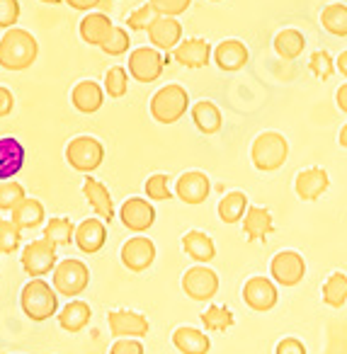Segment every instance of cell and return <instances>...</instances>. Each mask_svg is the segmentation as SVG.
<instances>
[{"instance_id":"5b68a950","label":"cell","mask_w":347,"mask_h":354,"mask_svg":"<svg viewBox=\"0 0 347 354\" xmlns=\"http://www.w3.org/2000/svg\"><path fill=\"white\" fill-rule=\"evenodd\" d=\"M51 284L59 291V296L66 299H75L80 296L90 284V270L85 262L73 260V257H66L56 265V270L51 272Z\"/></svg>"},{"instance_id":"44dd1931","label":"cell","mask_w":347,"mask_h":354,"mask_svg":"<svg viewBox=\"0 0 347 354\" xmlns=\"http://www.w3.org/2000/svg\"><path fill=\"white\" fill-rule=\"evenodd\" d=\"M328 185H330V180H328V172L323 167H308V170L296 175L294 189H296L299 199H303V202H316L328 189Z\"/></svg>"},{"instance_id":"8992f818","label":"cell","mask_w":347,"mask_h":354,"mask_svg":"<svg viewBox=\"0 0 347 354\" xmlns=\"http://www.w3.org/2000/svg\"><path fill=\"white\" fill-rule=\"evenodd\" d=\"M103 160H105V148L95 136H75L66 146V162L73 170L85 172V175L98 170L103 165Z\"/></svg>"},{"instance_id":"2e32d148","label":"cell","mask_w":347,"mask_h":354,"mask_svg":"<svg viewBox=\"0 0 347 354\" xmlns=\"http://www.w3.org/2000/svg\"><path fill=\"white\" fill-rule=\"evenodd\" d=\"M107 241V226H105L103 218H85L75 226V245L78 250L95 255L105 248Z\"/></svg>"},{"instance_id":"bcb514c9","label":"cell","mask_w":347,"mask_h":354,"mask_svg":"<svg viewBox=\"0 0 347 354\" xmlns=\"http://www.w3.org/2000/svg\"><path fill=\"white\" fill-rule=\"evenodd\" d=\"M109 354H143V344L136 337H119L109 347Z\"/></svg>"},{"instance_id":"ac0fdd59","label":"cell","mask_w":347,"mask_h":354,"mask_svg":"<svg viewBox=\"0 0 347 354\" xmlns=\"http://www.w3.org/2000/svg\"><path fill=\"white\" fill-rule=\"evenodd\" d=\"M148 39L156 49L161 51H170L177 49L182 41V25L175 17H158L151 27H148Z\"/></svg>"},{"instance_id":"681fc988","label":"cell","mask_w":347,"mask_h":354,"mask_svg":"<svg viewBox=\"0 0 347 354\" xmlns=\"http://www.w3.org/2000/svg\"><path fill=\"white\" fill-rule=\"evenodd\" d=\"M66 6H71L73 10H80V12H88L93 10V8H98L103 0H64Z\"/></svg>"},{"instance_id":"603a6c76","label":"cell","mask_w":347,"mask_h":354,"mask_svg":"<svg viewBox=\"0 0 347 354\" xmlns=\"http://www.w3.org/2000/svg\"><path fill=\"white\" fill-rule=\"evenodd\" d=\"M71 102L78 112L83 114H95L105 102V90L100 88V83L95 80H80L71 90Z\"/></svg>"},{"instance_id":"f5cc1de1","label":"cell","mask_w":347,"mask_h":354,"mask_svg":"<svg viewBox=\"0 0 347 354\" xmlns=\"http://www.w3.org/2000/svg\"><path fill=\"white\" fill-rule=\"evenodd\" d=\"M340 146L347 148V124L342 127V131H340Z\"/></svg>"},{"instance_id":"4316f807","label":"cell","mask_w":347,"mask_h":354,"mask_svg":"<svg viewBox=\"0 0 347 354\" xmlns=\"http://www.w3.org/2000/svg\"><path fill=\"white\" fill-rule=\"evenodd\" d=\"M90 318H93V310L85 301H71L59 310V325L66 333H80L90 323Z\"/></svg>"},{"instance_id":"836d02e7","label":"cell","mask_w":347,"mask_h":354,"mask_svg":"<svg viewBox=\"0 0 347 354\" xmlns=\"http://www.w3.org/2000/svg\"><path fill=\"white\" fill-rule=\"evenodd\" d=\"M323 301L330 308H342L347 304V277L342 272L328 277V281L323 284Z\"/></svg>"},{"instance_id":"277c9868","label":"cell","mask_w":347,"mask_h":354,"mask_svg":"<svg viewBox=\"0 0 347 354\" xmlns=\"http://www.w3.org/2000/svg\"><path fill=\"white\" fill-rule=\"evenodd\" d=\"M289 156V143L282 133L277 131H265L260 133L253 141L250 148V158H253V165L263 172H272L287 162Z\"/></svg>"},{"instance_id":"9f6ffc18","label":"cell","mask_w":347,"mask_h":354,"mask_svg":"<svg viewBox=\"0 0 347 354\" xmlns=\"http://www.w3.org/2000/svg\"><path fill=\"white\" fill-rule=\"evenodd\" d=\"M0 221H3V218H0Z\"/></svg>"},{"instance_id":"1f68e13d","label":"cell","mask_w":347,"mask_h":354,"mask_svg":"<svg viewBox=\"0 0 347 354\" xmlns=\"http://www.w3.org/2000/svg\"><path fill=\"white\" fill-rule=\"evenodd\" d=\"M46 241H51L56 248L59 245H71V241H75V226L71 218L66 216H54L46 221L44 226V236Z\"/></svg>"},{"instance_id":"db71d44e","label":"cell","mask_w":347,"mask_h":354,"mask_svg":"<svg viewBox=\"0 0 347 354\" xmlns=\"http://www.w3.org/2000/svg\"><path fill=\"white\" fill-rule=\"evenodd\" d=\"M42 3H46V6H59V3H64V0H42Z\"/></svg>"},{"instance_id":"484cf974","label":"cell","mask_w":347,"mask_h":354,"mask_svg":"<svg viewBox=\"0 0 347 354\" xmlns=\"http://www.w3.org/2000/svg\"><path fill=\"white\" fill-rule=\"evenodd\" d=\"M182 250L195 262H199V265H206V262H211L216 257L214 241L202 231H187L185 236H182Z\"/></svg>"},{"instance_id":"9c48e42d","label":"cell","mask_w":347,"mask_h":354,"mask_svg":"<svg viewBox=\"0 0 347 354\" xmlns=\"http://www.w3.org/2000/svg\"><path fill=\"white\" fill-rule=\"evenodd\" d=\"M182 291L190 296L192 301H211L219 291V277L214 270L204 265L190 267L182 274Z\"/></svg>"},{"instance_id":"e575fe53","label":"cell","mask_w":347,"mask_h":354,"mask_svg":"<svg viewBox=\"0 0 347 354\" xmlns=\"http://www.w3.org/2000/svg\"><path fill=\"white\" fill-rule=\"evenodd\" d=\"M321 25L326 27L330 35L347 37V6H342V3H332V6L323 8Z\"/></svg>"},{"instance_id":"f907efd6","label":"cell","mask_w":347,"mask_h":354,"mask_svg":"<svg viewBox=\"0 0 347 354\" xmlns=\"http://www.w3.org/2000/svg\"><path fill=\"white\" fill-rule=\"evenodd\" d=\"M335 100H337V107H340L342 112L347 114V83H345V85H340V90H337Z\"/></svg>"},{"instance_id":"ab89813d","label":"cell","mask_w":347,"mask_h":354,"mask_svg":"<svg viewBox=\"0 0 347 354\" xmlns=\"http://www.w3.org/2000/svg\"><path fill=\"white\" fill-rule=\"evenodd\" d=\"M143 189H146L148 199H153V202H168V199L172 197L170 180H168V175H163V172L148 177L146 185H143Z\"/></svg>"},{"instance_id":"f1b7e54d","label":"cell","mask_w":347,"mask_h":354,"mask_svg":"<svg viewBox=\"0 0 347 354\" xmlns=\"http://www.w3.org/2000/svg\"><path fill=\"white\" fill-rule=\"evenodd\" d=\"M192 122H195V127L199 129L202 133H216L221 129V124H224V119H221V112L214 102L199 100V102L192 107Z\"/></svg>"},{"instance_id":"d6986e66","label":"cell","mask_w":347,"mask_h":354,"mask_svg":"<svg viewBox=\"0 0 347 354\" xmlns=\"http://www.w3.org/2000/svg\"><path fill=\"white\" fill-rule=\"evenodd\" d=\"M211 46L206 39H199V37H192V39L180 41V46L175 49V61L185 68H204L211 61Z\"/></svg>"},{"instance_id":"ee69618b","label":"cell","mask_w":347,"mask_h":354,"mask_svg":"<svg viewBox=\"0 0 347 354\" xmlns=\"http://www.w3.org/2000/svg\"><path fill=\"white\" fill-rule=\"evenodd\" d=\"M20 0H0V30H12L20 20Z\"/></svg>"},{"instance_id":"8d00e7d4","label":"cell","mask_w":347,"mask_h":354,"mask_svg":"<svg viewBox=\"0 0 347 354\" xmlns=\"http://www.w3.org/2000/svg\"><path fill=\"white\" fill-rule=\"evenodd\" d=\"M22 199H27V194L20 183L0 180V212H15Z\"/></svg>"},{"instance_id":"d4e9b609","label":"cell","mask_w":347,"mask_h":354,"mask_svg":"<svg viewBox=\"0 0 347 354\" xmlns=\"http://www.w3.org/2000/svg\"><path fill=\"white\" fill-rule=\"evenodd\" d=\"M172 344L182 354H209L211 349V339L206 337V333L197 328H187V325L172 333Z\"/></svg>"},{"instance_id":"7a4b0ae2","label":"cell","mask_w":347,"mask_h":354,"mask_svg":"<svg viewBox=\"0 0 347 354\" xmlns=\"http://www.w3.org/2000/svg\"><path fill=\"white\" fill-rule=\"evenodd\" d=\"M20 306L27 318L35 320V323L49 320V318H54L56 310H59V291L51 289L49 281H44L42 277L39 279H30L22 286Z\"/></svg>"},{"instance_id":"60d3db41","label":"cell","mask_w":347,"mask_h":354,"mask_svg":"<svg viewBox=\"0 0 347 354\" xmlns=\"http://www.w3.org/2000/svg\"><path fill=\"white\" fill-rule=\"evenodd\" d=\"M158 17L161 15L153 10L151 3H146V6H141L139 10H134L132 15L127 17V25H129V30H134V32H148V27H151Z\"/></svg>"},{"instance_id":"7c38bea8","label":"cell","mask_w":347,"mask_h":354,"mask_svg":"<svg viewBox=\"0 0 347 354\" xmlns=\"http://www.w3.org/2000/svg\"><path fill=\"white\" fill-rule=\"evenodd\" d=\"M119 257H122V265L127 267V270L143 272L156 260V245H153V241H148V238H143V236L129 238L122 245Z\"/></svg>"},{"instance_id":"c3c4849f","label":"cell","mask_w":347,"mask_h":354,"mask_svg":"<svg viewBox=\"0 0 347 354\" xmlns=\"http://www.w3.org/2000/svg\"><path fill=\"white\" fill-rule=\"evenodd\" d=\"M12 107H15V97H12L10 90L0 85V117H8L12 112Z\"/></svg>"},{"instance_id":"ba28073f","label":"cell","mask_w":347,"mask_h":354,"mask_svg":"<svg viewBox=\"0 0 347 354\" xmlns=\"http://www.w3.org/2000/svg\"><path fill=\"white\" fill-rule=\"evenodd\" d=\"M166 61L168 59L156 46H139L129 54V75L136 78L139 83H153L161 78Z\"/></svg>"},{"instance_id":"3957f363","label":"cell","mask_w":347,"mask_h":354,"mask_svg":"<svg viewBox=\"0 0 347 354\" xmlns=\"http://www.w3.org/2000/svg\"><path fill=\"white\" fill-rule=\"evenodd\" d=\"M187 107H190V93L177 83L166 85L151 97V117L158 124L180 122L187 114Z\"/></svg>"},{"instance_id":"b9f144b4","label":"cell","mask_w":347,"mask_h":354,"mask_svg":"<svg viewBox=\"0 0 347 354\" xmlns=\"http://www.w3.org/2000/svg\"><path fill=\"white\" fill-rule=\"evenodd\" d=\"M129 44H132V39H129L127 30H124V27H114L109 39L105 41L100 49H103V54H107V56H122L129 51Z\"/></svg>"},{"instance_id":"9a60e30c","label":"cell","mask_w":347,"mask_h":354,"mask_svg":"<svg viewBox=\"0 0 347 354\" xmlns=\"http://www.w3.org/2000/svg\"><path fill=\"white\" fill-rule=\"evenodd\" d=\"M243 299L253 310L265 313V310L274 308V304H277V286L269 279H265V277H253V279L245 281Z\"/></svg>"},{"instance_id":"ffe728a7","label":"cell","mask_w":347,"mask_h":354,"mask_svg":"<svg viewBox=\"0 0 347 354\" xmlns=\"http://www.w3.org/2000/svg\"><path fill=\"white\" fill-rule=\"evenodd\" d=\"M78 32H80V39L90 46H103L105 41L109 39V35L114 32V25L109 20V15L105 12H90L80 20L78 25Z\"/></svg>"},{"instance_id":"f6af8a7d","label":"cell","mask_w":347,"mask_h":354,"mask_svg":"<svg viewBox=\"0 0 347 354\" xmlns=\"http://www.w3.org/2000/svg\"><path fill=\"white\" fill-rule=\"evenodd\" d=\"M308 66H311V71L318 75V78H330L332 75V59L330 54H326V51H316V54L311 56V61H308Z\"/></svg>"},{"instance_id":"83f0119b","label":"cell","mask_w":347,"mask_h":354,"mask_svg":"<svg viewBox=\"0 0 347 354\" xmlns=\"http://www.w3.org/2000/svg\"><path fill=\"white\" fill-rule=\"evenodd\" d=\"M10 214H12L10 221L15 223V226H20L22 231H32V228H37V226L44 223V204L35 197L22 199L20 207Z\"/></svg>"},{"instance_id":"f35d334b","label":"cell","mask_w":347,"mask_h":354,"mask_svg":"<svg viewBox=\"0 0 347 354\" xmlns=\"http://www.w3.org/2000/svg\"><path fill=\"white\" fill-rule=\"evenodd\" d=\"M22 243V228L12 221H0V252L12 255Z\"/></svg>"},{"instance_id":"11a10c76","label":"cell","mask_w":347,"mask_h":354,"mask_svg":"<svg viewBox=\"0 0 347 354\" xmlns=\"http://www.w3.org/2000/svg\"><path fill=\"white\" fill-rule=\"evenodd\" d=\"M211 3H221V0H211Z\"/></svg>"},{"instance_id":"d590c367","label":"cell","mask_w":347,"mask_h":354,"mask_svg":"<svg viewBox=\"0 0 347 354\" xmlns=\"http://www.w3.org/2000/svg\"><path fill=\"white\" fill-rule=\"evenodd\" d=\"M199 320L209 333H224V330H229L233 325V310L224 308V306H209L199 315Z\"/></svg>"},{"instance_id":"74e56055","label":"cell","mask_w":347,"mask_h":354,"mask_svg":"<svg viewBox=\"0 0 347 354\" xmlns=\"http://www.w3.org/2000/svg\"><path fill=\"white\" fill-rule=\"evenodd\" d=\"M129 90V73L122 68V66H114L105 73V93L109 95L112 100L124 97Z\"/></svg>"},{"instance_id":"5bb4252c","label":"cell","mask_w":347,"mask_h":354,"mask_svg":"<svg viewBox=\"0 0 347 354\" xmlns=\"http://www.w3.org/2000/svg\"><path fill=\"white\" fill-rule=\"evenodd\" d=\"M211 192L209 177L199 170H190L185 175H180V180L175 183V194L180 202L185 204H202Z\"/></svg>"},{"instance_id":"6da1fadb","label":"cell","mask_w":347,"mask_h":354,"mask_svg":"<svg viewBox=\"0 0 347 354\" xmlns=\"http://www.w3.org/2000/svg\"><path fill=\"white\" fill-rule=\"evenodd\" d=\"M39 56V44L27 30L12 27L0 37V66L6 71H27Z\"/></svg>"},{"instance_id":"7402d4cb","label":"cell","mask_w":347,"mask_h":354,"mask_svg":"<svg viewBox=\"0 0 347 354\" xmlns=\"http://www.w3.org/2000/svg\"><path fill=\"white\" fill-rule=\"evenodd\" d=\"M25 165V146L15 136L0 138V180H12Z\"/></svg>"},{"instance_id":"6f0895ef","label":"cell","mask_w":347,"mask_h":354,"mask_svg":"<svg viewBox=\"0 0 347 354\" xmlns=\"http://www.w3.org/2000/svg\"><path fill=\"white\" fill-rule=\"evenodd\" d=\"M0 255H3V252H0Z\"/></svg>"},{"instance_id":"d6a6232c","label":"cell","mask_w":347,"mask_h":354,"mask_svg":"<svg viewBox=\"0 0 347 354\" xmlns=\"http://www.w3.org/2000/svg\"><path fill=\"white\" fill-rule=\"evenodd\" d=\"M245 209H248V197L243 192H229L219 202V218L224 223H235L245 216Z\"/></svg>"},{"instance_id":"52a82bcc","label":"cell","mask_w":347,"mask_h":354,"mask_svg":"<svg viewBox=\"0 0 347 354\" xmlns=\"http://www.w3.org/2000/svg\"><path fill=\"white\" fill-rule=\"evenodd\" d=\"M22 270L32 277V279H39V277L49 274V272L56 270V245L46 238H39V241H32L30 245H25L22 250Z\"/></svg>"},{"instance_id":"4dcf8cb0","label":"cell","mask_w":347,"mask_h":354,"mask_svg":"<svg viewBox=\"0 0 347 354\" xmlns=\"http://www.w3.org/2000/svg\"><path fill=\"white\" fill-rule=\"evenodd\" d=\"M303 46H306V39L299 30H282L274 37V51H277L279 59H296L303 51Z\"/></svg>"},{"instance_id":"30bf717a","label":"cell","mask_w":347,"mask_h":354,"mask_svg":"<svg viewBox=\"0 0 347 354\" xmlns=\"http://www.w3.org/2000/svg\"><path fill=\"white\" fill-rule=\"evenodd\" d=\"M107 323H109V333L112 337H146L151 325H148V318L136 310L129 308H117L107 313Z\"/></svg>"},{"instance_id":"cb8c5ba5","label":"cell","mask_w":347,"mask_h":354,"mask_svg":"<svg viewBox=\"0 0 347 354\" xmlns=\"http://www.w3.org/2000/svg\"><path fill=\"white\" fill-rule=\"evenodd\" d=\"M248 46L238 39H226L221 41L214 49V61L221 71L226 73H233V71H240L245 64H248Z\"/></svg>"},{"instance_id":"7dc6e473","label":"cell","mask_w":347,"mask_h":354,"mask_svg":"<svg viewBox=\"0 0 347 354\" xmlns=\"http://www.w3.org/2000/svg\"><path fill=\"white\" fill-rule=\"evenodd\" d=\"M274 354H306V347H303L301 339L284 337L282 342L277 344V352H274Z\"/></svg>"},{"instance_id":"816d5d0a","label":"cell","mask_w":347,"mask_h":354,"mask_svg":"<svg viewBox=\"0 0 347 354\" xmlns=\"http://www.w3.org/2000/svg\"><path fill=\"white\" fill-rule=\"evenodd\" d=\"M337 68H340L342 75H347V51H342V54L337 56Z\"/></svg>"},{"instance_id":"8fae6325","label":"cell","mask_w":347,"mask_h":354,"mask_svg":"<svg viewBox=\"0 0 347 354\" xmlns=\"http://www.w3.org/2000/svg\"><path fill=\"white\" fill-rule=\"evenodd\" d=\"M269 272H272V279L282 286H296L299 281L306 274V262L299 252L294 250H282L274 255L272 265H269Z\"/></svg>"},{"instance_id":"4fadbf2b","label":"cell","mask_w":347,"mask_h":354,"mask_svg":"<svg viewBox=\"0 0 347 354\" xmlns=\"http://www.w3.org/2000/svg\"><path fill=\"white\" fill-rule=\"evenodd\" d=\"M119 218H122V223L129 228V231L143 233L153 226V221H156V209H153V204L148 202V199L132 197L122 204Z\"/></svg>"},{"instance_id":"e0dca14e","label":"cell","mask_w":347,"mask_h":354,"mask_svg":"<svg viewBox=\"0 0 347 354\" xmlns=\"http://www.w3.org/2000/svg\"><path fill=\"white\" fill-rule=\"evenodd\" d=\"M83 197L88 199V204L93 207V212L98 214V218H103L105 223H109L114 218V204L112 194L105 187L100 180H95L93 175H88L83 180Z\"/></svg>"},{"instance_id":"7bdbcfd3","label":"cell","mask_w":347,"mask_h":354,"mask_svg":"<svg viewBox=\"0 0 347 354\" xmlns=\"http://www.w3.org/2000/svg\"><path fill=\"white\" fill-rule=\"evenodd\" d=\"M148 3L163 17H177L192 6V0H148Z\"/></svg>"},{"instance_id":"f546056e","label":"cell","mask_w":347,"mask_h":354,"mask_svg":"<svg viewBox=\"0 0 347 354\" xmlns=\"http://www.w3.org/2000/svg\"><path fill=\"white\" fill-rule=\"evenodd\" d=\"M243 231H245V236H248V241H260V238L269 236V233H272V214H269L267 209L250 207L248 212H245Z\"/></svg>"}]
</instances>
